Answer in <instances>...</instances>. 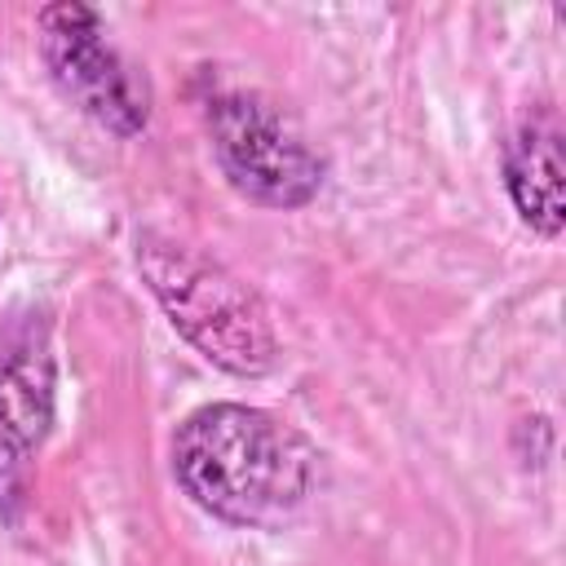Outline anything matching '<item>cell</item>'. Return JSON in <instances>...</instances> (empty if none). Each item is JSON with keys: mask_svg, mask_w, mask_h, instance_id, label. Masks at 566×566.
<instances>
[{"mask_svg": "<svg viewBox=\"0 0 566 566\" xmlns=\"http://www.w3.org/2000/svg\"><path fill=\"white\" fill-rule=\"evenodd\" d=\"M40 53L53 84L102 128L137 137L150 119L146 80L102 40V18L88 4L62 0L40 9Z\"/></svg>", "mask_w": 566, "mask_h": 566, "instance_id": "277c9868", "label": "cell"}, {"mask_svg": "<svg viewBox=\"0 0 566 566\" xmlns=\"http://www.w3.org/2000/svg\"><path fill=\"white\" fill-rule=\"evenodd\" d=\"M504 186L517 208V217L544 234L557 239L566 226V203H562V128L553 115L526 119L509 150H504Z\"/></svg>", "mask_w": 566, "mask_h": 566, "instance_id": "8992f818", "label": "cell"}, {"mask_svg": "<svg viewBox=\"0 0 566 566\" xmlns=\"http://www.w3.org/2000/svg\"><path fill=\"white\" fill-rule=\"evenodd\" d=\"M53 420V371L44 358H13L0 371V513L22 495L27 469Z\"/></svg>", "mask_w": 566, "mask_h": 566, "instance_id": "5b68a950", "label": "cell"}, {"mask_svg": "<svg viewBox=\"0 0 566 566\" xmlns=\"http://www.w3.org/2000/svg\"><path fill=\"white\" fill-rule=\"evenodd\" d=\"M137 265L172 327L217 367L234 376H261L274 367V327L248 283L186 243L142 234Z\"/></svg>", "mask_w": 566, "mask_h": 566, "instance_id": "7a4b0ae2", "label": "cell"}, {"mask_svg": "<svg viewBox=\"0 0 566 566\" xmlns=\"http://www.w3.org/2000/svg\"><path fill=\"white\" fill-rule=\"evenodd\" d=\"M208 137L226 181L261 208H301L323 186V159L287 124V115L256 93L208 97Z\"/></svg>", "mask_w": 566, "mask_h": 566, "instance_id": "3957f363", "label": "cell"}, {"mask_svg": "<svg viewBox=\"0 0 566 566\" xmlns=\"http://www.w3.org/2000/svg\"><path fill=\"white\" fill-rule=\"evenodd\" d=\"M172 473L203 513L230 526H283L314 495L318 455L270 411L212 402L177 424Z\"/></svg>", "mask_w": 566, "mask_h": 566, "instance_id": "6da1fadb", "label": "cell"}]
</instances>
